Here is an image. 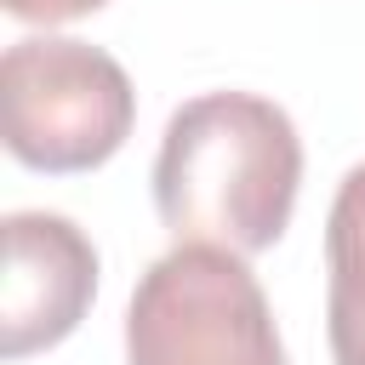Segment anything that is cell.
I'll return each mask as SVG.
<instances>
[{
  "mask_svg": "<svg viewBox=\"0 0 365 365\" xmlns=\"http://www.w3.org/2000/svg\"><path fill=\"white\" fill-rule=\"evenodd\" d=\"M297 188L302 137L274 97L200 91L165 120L154 154V211L177 245L257 257L291 228Z\"/></svg>",
  "mask_w": 365,
  "mask_h": 365,
  "instance_id": "cell-1",
  "label": "cell"
},
{
  "mask_svg": "<svg viewBox=\"0 0 365 365\" xmlns=\"http://www.w3.org/2000/svg\"><path fill=\"white\" fill-rule=\"evenodd\" d=\"M137 125L131 74L86 40L23 34L0 57V131L11 160L46 177L97 171Z\"/></svg>",
  "mask_w": 365,
  "mask_h": 365,
  "instance_id": "cell-2",
  "label": "cell"
},
{
  "mask_svg": "<svg viewBox=\"0 0 365 365\" xmlns=\"http://www.w3.org/2000/svg\"><path fill=\"white\" fill-rule=\"evenodd\" d=\"M125 365H285L274 308L245 257L177 245L131 291Z\"/></svg>",
  "mask_w": 365,
  "mask_h": 365,
  "instance_id": "cell-3",
  "label": "cell"
},
{
  "mask_svg": "<svg viewBox=\"0 0 365 365\" xmlns=\"http://www.w3.org/2000/svg\"><path fill=\"white\" fill-rule=\"evenodd\" d=\"M97 297V245L57 211L6 217V297H0V348L29 359L57 348Z\"/></svg>",
  "mask_w": 365,
  "mask_h": 365,
  "instance_id": "cell-4",
  "label": "cell"
},
{
  "mask_svg": "<svg viewBox=\"0 0 365 365\" xmlns=\"http://www.w3.org/2000/svg\"><path fill=\"white\" fill-rule=\"evenodd\" d=\"M325 336L336 365H365V160L342 177L325 217Z\"/></svg>",
  "mask_w": 365,
  "mask_h": 365,
  "instance_id": "cell-5",
  "label": "cell"
},
{
  "mask_svg": "<svg viewBox=\"0 0 365 365\" xmlns=\"http://www.w3.org/2000/svg\"><path fill=\"white\" fill-rule=\"evenodd\" d=\"M97 6H108V0H6V11L17 17V23H74V17H91Z\"/></svg>",
  "mask_w": 365,
  "mask_h": 365,
  "instance_id": "cell-6",
  "label": "cell"
}]
</instances>
